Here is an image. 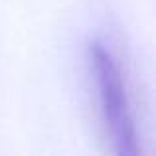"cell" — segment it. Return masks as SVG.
<instances>
[{
	"mask_svg": "<svg viewBox=\"0 0 156 156\" xmlns=\"http://www.w3.org/2000/svg\"><path fill=\"white\" fill-rule=\"evenodd\" d=\"M89 65L97 85V97L101 105V115L111 136L113 148L119 156H136L138 154V134L134 126L133 111H130L126 85L122 79L121 67L113 53L93 40L87 48Z\"/></svg>",
	"mask_w": 156,
	"mask_h": 156,
	"instance_id": "1",
	"label": "cell"
}]
</instances>
